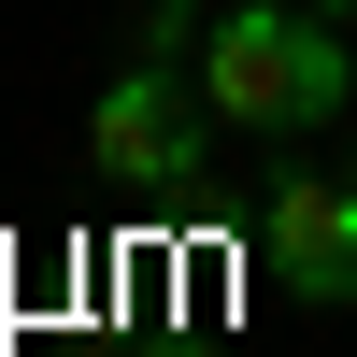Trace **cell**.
Wrapping results in <instances>:
<instances>
[{
  "mask_svg": "<svg viewBox=\"0 0 357 357\" xmlns=\"http://www.w3.org/2000/svg\"><path fill=\"white\" fill-rule=\"evenodd\" d=\"M314 15H357V0H314Z\"/></svg>",
  "mask_w": 357,
  "mask_h": 357,
  "instance_id": "cell-6",
  "label": "cell"
},
{
  "mask_svg": "<svg viewBox=\"0 0 357 357\" xmlns=\"http://www.w3.org/2000/svg\"><path fill=\"white\" fill-rule=\"evenodd\" d=\"M200 143H215V100H186V72L129 43V57H114V86L86 100V158H100L114 186H186Z\"/></svg>",
  "mask_w": 357,
  "mask_h": 357,
  "instance_id": "cell-2",
  "label": "cell"
},
{
  "mask_svg": "<svg viewBox=\"0 0 357 357\" xmlns=\"http://www.w3.org/2000/svg\"><path fill=\"white\" fill-rule=\"evenodd\" d=\"M172 357H229V343H172Z\"/></svg>",
  "mask_w": 357,
  "mask_h": 357,
  "instance_id": "cell-5",
  "label": "cell"
},
{
  "mask_svg": "<svg viewBox=\"0 0 357 357\" xmlns=\"http://www.w3.org/2000/svg\"><path fill=\"white\" fill-rule=\"evenodd\" d=\"M257 257H272L286 301L343 314V301H357V186H343V172H286L272 215H257Z\"/></svg>",
  "mask_w": 357,
  "mask_h": 357,
  "instance_id": "cell-3",
  "label": "cell"
},
{
  "mask_svg": "<svg viewBox=\"0 0 357 357\" xmlns=\"http://www.w3.org/2000/svg\"><path fill=\"white\" fill-rule=\"evenodd\" d=\"M158 15H200V29H215V0H158Z\"/></svg>",
  "mask_w": 357,
  "mask_h": 357,
  "instance_id": "cell-4",
  "label": "cell"
},
{
  "mask_svg": "<svg viewBox=\"0 0 357 357\" xmlns=\"http://www.w3.org/2000/svg\"><path fill=\"white\" fill-rule=\"evenodd\" d=\"M343 15H314V0H215V29H200V100H215L229 143H314L343 114Z\"/></svg>",
  "mask_w": 357,
  "mask_h": 357,
  "instance_id": "cell-1",
  "label": "cell"
}]
</instances>
